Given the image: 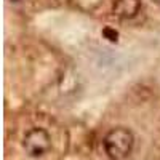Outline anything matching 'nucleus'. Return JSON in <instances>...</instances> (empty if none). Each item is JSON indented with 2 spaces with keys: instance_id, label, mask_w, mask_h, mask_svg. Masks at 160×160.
<instances>
[{
  "instance_id": "f257e3e1",
  "label": "nucleus",
  "mask_w": 160,
  "mask_h": 160,
  "mask_svg": "<svg viewBox=\"0 0 160 160\" xmlns=\"http://www.w3.org/2000/svg\"><path fill=\"white\" fill-rule=\"evenodd\" d=\"M104 152L111 160H125L135 146V136L131 130L125 127H118L111 130L102 139Z\"/></svg>"
},
{
  "instance_id": "f03ea898",
  "label": "nucleus",
  "mask_w": 160,
  "mask_h": 160,
  "mask_svg": "<svg viewBox=\"0 0 160 160\" xmlns=\"http://www.w3.org/2000/svg\"><path fill=\"white\" fill-rule=\"evenodd\" d=\"M22 149L32 158H38L48 154L51 149V138L48 131L40 127L31 128L22 138Z\"/></svg>"
},
{
  "instance_id": "7ed1b4c3",
  "label": "nucleus",
  "mask_w": 160,
  "mask_h": 160,
  "mask_svg": "<svg viewBox=\"0 0 160 160\" xmlns=\"http://www.w3.org/2000/svg\"><path fill=\"white\" fill-rule=\"evenodd\" d=\"M139 8H141V0H115L114 15L122 19H130L138 15Z\"/></svg>"
},
{
  "instance_id": "20e7f679",
  "label": "nucleus",
  "mask_w": 160,
  "mask_h": 160,
  "mask_svg": "<svg viewBox=\"0 0 160 160\" xmlns=\"http://www.w3.org/2000/svg\"><path fill=\"white\" fill-rule=\"evenodd\" d=\"M102 34H104L106 37H108V38L111 40V42H115L117 37H118V34H117L115 31H112V29H104V31H102Z\"/></svg>"
},
{
  "instance_id": "39448f33",
  "label": "nucleus",
  "mask_w": 160,
  "mask_h": 160,
  "mask_svg": "<svg viewBox=\"0 0 160 160\" xmlns=\"http://www.w3.org/2000/svg\"><path fill=\"white\" fill-rule=\"evenodd\" d=\"M13 2H18V0H13Z\"/></svg>"
}]
</instances>
